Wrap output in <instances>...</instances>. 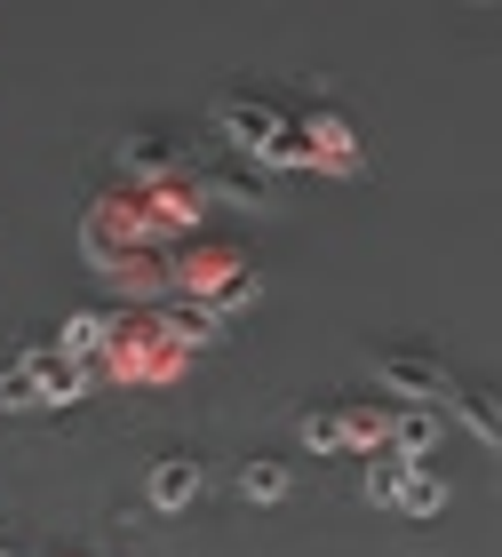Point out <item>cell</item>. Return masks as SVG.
Returning <instances> with one entry per match:
<instances>
[{"instance_id": "277c9868", "label": "cell", "mask_w": 502, "mask_h": 557, "mask_svg": "<svg viewBox=\"0 0 502 557\" xmlns=\"http://www.w3.org/2000/svg\"><path fill=\"white\" fill-rule=\"evenodd\" d=\"M16 359H24V367H33V383H40V407H72V398H81V391H88V367H81V359H72V350H64V343H24V350H16Z\"/></svg>"}, {"instance_id": "8992f818", "label": "cell", "mask_w": 502, "mask_h": 557, "mask_svg": "<svg viewBox=\"0 0 502 557\" xmlns=\"http://www.w3.org/2000/svg\"><path fill=\"white\" fill-rule=\"evenodd\" d=\"M455 422H463L479 446H494V454H502V398H494V391L463 383V391H455Z\"/></svg>"}, {"instance_id": "9c48e42d", "label": "cell", "mask_w": 502, "mask_h": 557, "mask_svg": "<svg viewBox=\"0 0 502 557\" xmlns=\"http://www.w3.org/2000/svg\"><path fill=\"white\" fill-rule=\"evenodd\" d=\"M295 438H304L311 454H343L351 438H343V407H304L295 414Z\"/></svg>"}, {"instance_id": "2e32d148", "label": "cell", "mask_w": 502, "mask_h": 557, "mask_svg": "<svg viewBox=\"0 0 502 557\" xmlns=\"http://www.w3.org/2000/svg\"><path fill=\"white\" fill-rule=\"evenodd\" d=\"M256 295H264V278L247 271V263H240L232 278H216V311H247V302H256Z\"/></svg>"}, {"instance_id": "52a82bcc", "label": "cell", "mask_w": 502, "mask_h": 557, "mask_svg": "<svg viewBox=\"0 0 502 557\" xmlns=\"http://www.w3.org/2000/svg\"><path fill=\"white\" fill-rule=\"evenodd\" d=\"M199 191L223 199V208H271V184H264V175H247V168H216Z\"/></svg>"}, {"instance_id": "9a60e30c", "label": "cell", "mask_w": 502, "mask_h": 557, "mask_svg": "<svg viewBox=\"0 0 502 557\" xmlns=\"http://www.w3.org/2000/svg\"><path fill=\"white\" fill-rule=\"evenodd\" d=\"M160 326H168L175 343H208V335H216V319H208V311H192V302H168Z\"/></svg>"}, {"instance_id": "6da1fadb", "label": "cell", "mask_w": 502, "mask_h": 557, "mask_svg": "<svg viewBox=\"0 0 502 557\" xmlns=\"http://www.w3.org/2000/svg\"><path fill=\"white\" fill-rule=\"evenodd\" d=\"M216 128L232 136L240 151H256L264 168H295V160H311V144L287 128V112L280 104H264V96H216Z\"/></svg>"}, {"instance_id": "30bf717a", "label": "cell", "mask_w": 502, "mask_h": 557, "mask_svg": "<svg viewBox=\"0 0 502 557\" xmlns=\"http://www.w3.org/2000/svg\"><path fill=\"white\" fill-rule=\"evenodd\" d=\"M57 343H64V350H72V359H81V367H88V359H96V350H112V319H96V311H72Z\"/></svg>"}, {"instance_id": "5b68a950", "label": "cell", "mask_w": 502, "mask_h": 557, "mask_svg": "<svg viewBox=\"0 0 502 557\" xmlns=\"http://www.w3.org/2000/svg\"><path fill=\"white\" fill-rule=\"evenodd\" d=\"M439 438H446V414H439V407H399V414H391V454H399V462L431 470Z\"/></svg>"}, {"instance_id": "3957f363", "label": "cell", "mask_w": 502, "mask_h": 557, "mask_svg": "<svg viewBox=\"0 0 502 557\" xmlns=\"http://www.w3.org/2000/svg\"><path fill=\"white\" fill-rule=\"evenodd\" d=\"M199 494H208V470H199V454H184V446L160 454V462L144 470V502H152V510H168V518L192 510Z\"/></svg>"}, {"instance_id": "7a4b0ae2", "label": "cell", "mask_w": 502, "mask_h": 557, "mask_svg": "<svg viewBox=\"0 0 502 557\" xmlns=\"http://www.w3.org/2000/svg\"><path fill=\"white\" fill-rule=\"evenodd\" d=\"M375 383L415 398V407H455V367L439 359L431 343H375Z\"/></svg>"}, {"instance_id": "7c38bea8", "label": "cell", "mask_w": 502, "mask_h": 557, "mask_svg": "<svg viewBox=\"0 0 502 557\" xmlns=\"http://www.w3.org/2000/svg\"><path fill=\"white\" fill-rule=\"evenodd\" d=\"M446 510V478L439 470H407V502H399V518H439Z\"/></svg>"}, {"instance_id": "e0dca14e", "label": "cell", "mask_w": 502, "mask_h": 557, "mask_svg": "<svg viewBox=\"0 0 502 557\" xmlns=\"http://www.w3.org/2000/svg\"><path fill=\"white\" fill-rule=\"evenodd\" d=\"M128 168H136V175H160V168H168L160 136H128Z\"/></svg>"}, {"instance_id": "ba28073f", "label": "cell", "mask_w": 502, "mask_h": 557, "mask_svg": "<svg viewBox=\"0 0 502 557\" xmlns=\"http://www.w3.org/2000/svg\"><path fill=\"white\" fill-rule=\"evenodd\" d=\"M240 494L256 502V510L287 502V462H271V454H247V462H240Z\"/></svg>"}, {"instance_id": "ac0fdd59", "label": "cell", "mask_w": 502, "mask_h": 557, "mask_svg": "<svg viewBox=\"0 0 502 557\" xmlns=\"http://www.w3.org/2000/svg\"><path fill=\"white\" fill-rule=\"evenodd\" d=\"M0 557H16V549H9V542H0Z\"/></svg>"}, {"instance_id": "4fadbf2b", "label": "cell", "mask_w": 502, "mask_h": 557, "mask_svg": "<svg viewBox=\"0 0 502 557\" xmlns=\"http://www.w3.org/2000/svg\"><path fill=\"white\" fill-rule=\"evenodd\" d=\"M343 438H351V446H367V454H375V446H391V414H383V407H343Z\"/></svg>"}, {"instance_id": "8fae6325", "label": "cell", "mask_w": 502, "mask_h": 557, "mask_svg": "<svg viewBox=\"0 0 502 557\" xmlns=\"http://www.w3.org/2000/svg\"><path fill=\"white\" fill-rule=\"evenodd\" d=\"M407 470L415 462H399V454H391V462H375L367 470V510H391L399 518V502H407Z\"/></svg>"}, {"instance_id": "5bb4252c", "label": "cell", "mask_w": 502, "mask_h": 557, "mask_svg": "<svg viewBox=\"0 0 502 557\" xmlns=\"http://www.w3.org/2000/svg\"><path fill=\"white\" fill-rule=\"evenodd\" d=\"M0 407H9V414H24V407H40V383H33V367H0Z\"/></svg>"}]
</instances>
